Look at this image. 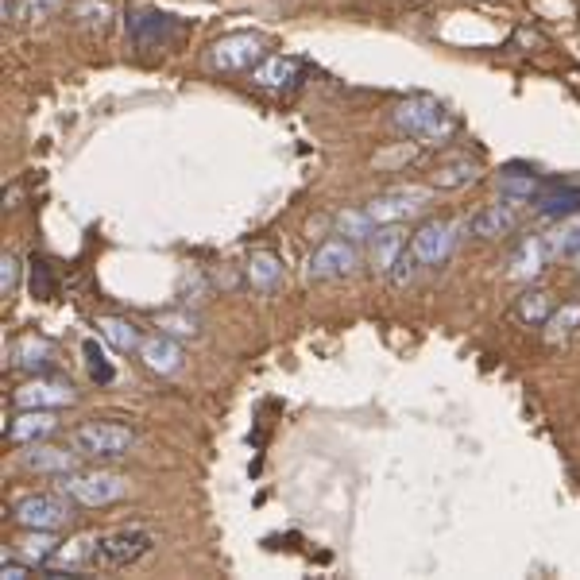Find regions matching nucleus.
Instances as JSON below:
<instances>
[{
    "label": "nucleus",
    "mask_w": 580,
    "mask_h": 580,
    "mask_svg": "<svg viewBox=\"0 0 580 580\" xmlns=\"http://www.w3.org/2000/svg\"><path fill=\"white\" fill-rule=\"evenodd\" d=\"M391 120H395V128L403 136H410V140H418V144L426 147H441L457 136V116L449 113L437 97H430V93H414V97L399 101Z\"/></svg>",
    "instance_id": "nucleus-1"
},
{
    "label": "nucleus",
    "mask_w": 580,
    "mask_h": 580,
    "mask_svg": "<svg viewBox=\"0 0 580 580\" xmlns=\"http://www.w3.org/2000/svg\"><path fill=\"white\" fill-rule=\"evenodd\" d=\"M151 546H155V534L147 526H124V530H113V534H101L97 538L93 565L97 569H124V565L147 557Z\"/></svg>",
    "instance_id": "nucleus-2"
},
{
    "label": "nucleus",
    "mask_w": 580,
    "mask_h": 580,
    "mask_svg": "<svg viewBox=\"0 0 580 580\" xmlns=\"http://www.w3.org/2000/svg\"><path fill=\"white\" fill-rule=\"evenodd\" d=\"M124 31H128L136 51H167V47L178 43V35L186 28L174 16L159 12V8H132L128 20H124Z\"/></svg>",
    "instance_id": "nucleus-3"
},
{
    "label": "nucleus",
    "mask_w": 580,
    "mask_h": 580,
    "mask_svg": "<svg viewBox=\"0 0 580 580\" xmlns=\"http://www.w3.org/2000/svg\"><path fill=\"white\" fill-rule=\"evenodd\" d=\"M74 449L82 457H97V461H116L136 445V430L120 426V422H86L74 430Z\"/></svg>",
    "instance_id": "nucleus-4"
},
{
    "label": "nucleus",
    "mask_w": 580,
    "mask_h": 580,
    "mask_svg": "<svg viewBox=\"0 0 580 580\" xmlns=\"http://www.w3.org/2000/svg\"><path fill=\"white\" fill-rule=\"evenodd\" d=\"M62 492L82 507H109L128 492V480L116 476V472H66Z\"/></svg>",
    "instance_id": "nucleus-5"
},
{
    "label": "nucleus",
    "mask_w": 580,
    "mask_h": 580,
    "mask_svg": "<svg viewBox=\"0 0 580 580\" xmlns=\"http://www.w3.org/2000/svg\"><path fill=\"white\" fill-rule=\"evenodd\" d=\"M263 58H267L263 55V39L260 35H248V31L225 35V39H217V43L209 47V66H213V70H225V74L256 70Z\"/></svg>",
    "instance_id": "nucleus-6"
},
{
    "label": "nucleus",
    "mask_w": 580,
    "mask_h": 580,
    "mask_svg": "<svg viewBox=\"0 0 580 580\" xmlns=\"http://www.w3.org/2000/svg\"><path fill=\"white\" fill-rule=\"evenodd\" d=\"M70 503H66V492L55 495V492H35V495H24L16 503V522L28 526V530H58L70 522Z\"/></svg>",
    "instance_id": "nucleus-7"
},
{
    "label": "nucleus",
    "mask_w": 580,
    "mask_h": 580,
    "mask_svg": "<svg viewBox=\"0 0 580 580\" xmlns=\"http://www.w3.org/2000/svg\"><path fill=\"white\" fill-rule=\"evenodd\" d=\"M457 229L461 225H453V221H426L410 236V256L418 263H426V267L445 263L453 256V248H457Z\"/></svg>",
    "instance_id": "nucleus-8"
},
{
    "label": "nucleus",
    "mask_w": 580,
    "mask_h": 580,
    "mask_svg": "<svg viewBox=\"0 0 580 580\" xmlns=\"http://www.w3.org/2000/svg\"><path fill=\"white\" fill-rule=\"evenodd\" d=\"M430 205V190H422V186H403V190H395V194H383L376 202H368V217L376 221V225H399L406 217H418L422 209Z\"/></svg>",
    "instance_id": "nucleus-9"
},
{
    "label": "nucleus",
    "mask_w": 580,
    "mask_h": 580,
    "mask_svg": "<svg viewBox=\"0 0 580 580\" xmlns=\"http://www.w3.org/2000/svg\"><path fill=\"white\" fill-rule=\"evenodd\" d=\"M360 263L356 256V248H352V240H325L318 252L310 256L306 263V275L310 279H341V275H352V267Z\"/></svg>",
    "instance_id": "nucleus-10"
},
{
    "label": "nucleus",
    "mask_w": 580,
    "mask_h": 580,
    "mask_svg": "<svg viewBox=\"0 0 580 580\" xmlns=\"http://www.w3.org/2000/svg\"><path fill=\"white\" fill-rule=\"evenodd\" d=\"M74 403V387L70 383H62V379H39L35 383H24L20 391H16V406L20 410H58V406H70Z\"/></svg>",
    "instance_id": "nucleus-11"
},
{
    "label": "nucleus",
    "mask_w": 580,
    "mask_h": 580,
    "mask_svg": "<svg viewBox=\"0 0 580 580\" xmlns=\"http://www.w3.org/2000/svg\"><path fill=\"white\" fill-rule=\"evenodd\" d=\"M58 360L55 345L47 341V337H20L16 345H12V364L20 368V372H31V376H43V372H51Z\"/></svg>",
    "instance_id": "nucleus-12"
},
{
    "label": "nucleus",
    "mask_w": 580,
    "mask_h": 580,
    "mask_svg": "<svg viewBox=\"0 0 580 580\" xmlns=\"http://www.w3.org/2000/svg\"><path fill=\"white\" fill-rule=\"evenodd\" d=\"M472 236H480V240H499V236H511V232L519 229V209L515 202H503V205H488V209H480L476 217H472Z\"/></svg>",
    "instance_id": "nucleus-13"
},
{
    "label": "nucleus",
    "mask_w": 580,
    "mask_h": 580,
    "mask_svg": "<svg viewBox=\"0 0 580 580\" xmlns=\"http://www.w3.org/2000/svg\"><path fill=\"white\" fill-rule=\"evenodd\" d=\"M58 430L55 414L51 410H20L16 414V422L8 426V441H16V445H35V441H43V437H51Z\"/></svg>",
    "instance_id": "nucleus-14"
},
{
    "label": "nucleus",
    "mask_w": 580,
    "mask_h": 580,
    "mask_svg": "<svg viewBox=\"0 0 580 580\" xmlns=\"http://www.w3.org/2000/svg\"><path fill=\"white\" fill-rule=\"evenodd\" d=\"M534 213L538 217H573L580 213V186H561V182H550V186H542L538 190V198H534Z\"/></svg>",
    "instance_id": "nucleus-15"
},
{
    "label": "nucleus",
    "mask_w": 580,
    "mask_h": 580,
    "mask_svg": "<svg viewBox=\"0 0 580 580\" xmlns=\"http://www.w3.org/2000/svg\"><path fill=\"white\" fill-rule=\"evenodd\" d=\"M302 78V62L290 55H271L263 58L260 66L252 70V82L260 89H290Z\"/></svg>",
    "instance_id": "nucleus-16"
},
{
    "label": "nucleus",
    "mask_w": 580,
    "mask_h": 580,
    "mask_svg": "<svg viewBox=\"0 0 580 580\" xmlns=\"http://www.w3.org/2000/svg\"><path fill=\"white\" fill-rule=\"evenodd\" d=\"M495 190L507 198V202H534L538 190H542V178L530 171V167H503L495 174Z\"/></svg>",
    "instance_id": "nucleus-17"
},
{
    "label": "nucleus",
    "mask_w": 580,
    "mask_h": 580,
    "mask_svg": "<svg viewBox=\"0 0 580 580\" xmlns=\"http://www.w3.org/2000/svg\"><path fill=\"white\" fill-rule=\"evenodd\" d=\"M140 360L155 376H174L182 368V348L174 345L171 337H147L140 345Z\"/></svg>",
    "instance_id": "nucleus-18"
},
{
    "label": "nucleus",
    "mask_w": 580,
    "mask_h": 580,
    "mask_svg": "<svg viewBox=\"0 0 580 580\" xmlns=\"http://www.w3.org/2000/svg\"><path fill=\"white\" fill-rule=\"evenodd\" d=\"M82 453H66V449H51V445H31L28 453H24V468L31 472H39V476H66V472H74V464H78Z\"/></svg>",
    "instance_id": "nucleus-19"
},
{
    "label": "nucleus",
    "mask_w": 580,
    "mask_h": 580,
    "mask_svg": "<svg viewBox=\"0 0 580 580\" xmlns=\"http://www.w3.org/2000/svg\"><path fill=\"white\" fill-rule=\"evenodd\" d=\"M406 252V240L399 225H383V229L372 232V263H376L379 271H391V267H399Z\"/></svg>",
    "instance_id": "nucleus-20"
},
{
    "label": "nucleus",
    "mask_w": 580,
    "mask_h": 580,
    "mask_svg": "<svg viewBox=\"0 0 580 580\" xmlns=\"http://www.w3.org/2000/svg\"><path fill=\"white\" fill-rule=\"evenodd\" d=\"M542 263H546V240H538V236L522 240L519 248H515V256H511V279H519V283L538 279Z\"/></svg>",
    "instance_id": "nucleus-21"
},
{
    "label": "nucleus",
    "mask_w": 580,
    "mask_h": 580,
    "mask_svg": "<svg viewBox=\"0 0 580 580\" xmlns=\"http://www.w3.org/2000/svg\"><path fill=\"white\" fill-rule=\"evenodd\" d=\"M546 252H550V256H565V260H577L580 256V213L561 217V225L546 236Z\"/></svg>",
    "instance_id": "nucleus-22"
},
{
    "label": "nucleus",
    "mask_w": 580,
    "mask_h": 580,
    "mask_svg": "<svg viewBox=\"0 0 580 580\" xmlns=\"http://www.w3.org/2000/svg\"><path fill=\"white\" fill-rule=\"evenodd\" d=\"M248 279H252V287L275 290L279 287V279H283V260H279L275 252H267V248L252 252V256H248Z\"/></svg>",
    "instance_id": "nucleus-23"
},
{
    "label": "nucleus",
    "mask_w": 580,
    "mask_h": 580,
    "mask_svg": "<svg viewBox=\"0 0 580 580\" xmlns=\"http://www.w3.org/2000/svg\"><path fill=\"white\" fill-rule=\"evenodd\" d=\"M97 329H101V337H105L113 348H120V352H132V348L144 345V333L124 318H101L97 321Z\"/></svg>",
    "instance_id": "nucleus-24"
},
{
    "label": "nucleus",
    "mask_w": 580,
    "mask_h": 580,
    "mask_svg": "<svg viewBox=\"0 0 580 580\" xmlns=\"http://www.w3.org/2000/svg\"><path fill=\"white\" fill-rule=\"evenodd\" d=\"M553 314V298L546 290H526L519 302H515V318L522 325H546Z\"/></svg>",
    "instance_id": "nucleus-25"
},
{
    "label": "nucleus",
    "mask_w": 580,
    "mask_h": 580,
    "mask_svg": "<svg viewBox=\"0 0 580 580\" xmlns=\"http://www.w3.org/2000/svg\"><path fill=\"white\" fill-rule=\"evenodd\" d=\"M70 16H74L82 28L105 31L109 28V20H113V8H109L105 0H74V4H70Z\"/></svg>",
    "instance_id": "nucleus-26"
},
{
    "label": "nucleus",
    "mask_w": 580,
    "mask_h": 580,
    "mask_svg": "<svg viewBox=\"0 0 580 580\" xmlns=\"http://www.w3.org/2000/svg\"><path fill=\"white\" fill-rule=\"evenodd\" d=\"M376 229L379 225L368 217V209H345V213H337V232L345 240H372Z\"/></svg>",
    "instance_id": "nucleus-27"
},
{
    "label": "nucleus",
    "mask_w": 580,
    "mask_h": 580,
    "mask_svg": "<svg viewBox=\"0 0 580 580\" xmlns=\"http://www.w3.org/2000/svg\"><path fill=\"white\" fill-rule=\"evenodd\" d=\"M20 553H24V561H35V565H51V557L58 553V542L51 538V530H35L31 538L20 542Z\"/></svg>",
    "instance_id": "nucleus-28"
},
{
    "label": "nucleus",
    "mask_w": 580,
    "mask_h": 580,
    "mask_svg": "<svg viewBox=\"0 0 580 580\" xmlns=\"http://www.w3.org/2000/svg\"><path fill=\"white\" fill-rule=\"evenodd\" d=\"M580 325V302H569V306H561V310H553L550 321H546V341H565L573 329Z\"/></svg>",
    "instance_id": "nucleus-29"
},
{
    "label": "nucleus",
    "mask_w": 580,
    "mask_h": 580,
    "mask_svg": "<svg viewBox=\"0 0 580 580\" xmlns=\"http://www.w3.org/2000/svg\"><path fill=\"white\" fill-rule=\"evenodd\" d=\"M476 174H480V167L468 163V159H461V163L441 167V171L434 174V186L437 190H461V186H468V182H476Z\"/></svg>",
    "instance_id": "nucleus-30"
},
{
    "label": "nucleus",
    "mask_w": 580,
    "mask_h": 580,
    "mask_svg": "<svg viewBox=\"0 0 580 580\" xmlns=\"http://www.w3.org/2000/svg\"><path fill=\"white\" fill-rule=\"evenodd\" d=\"M55 275H51V267L47 260H31V294L39 298V302H51L55 298Z\"/></svg>",
    "instance_id": "nucleus-31"
},
{
    "label": "nucleus",
    "mask_w": 580,
    "mask_h": 580,
    "mask_svg": "<svg viewBox=\"0 0 580 580\" xmlns=\"http://www.w3.org/2000/svg\"><path fill=\"white\" fill-rule=\"evenodd\" d=\"M58 8H62V0H20V20H28V24H47Z\"/></svg>",
    "instance_id": "nucleus-32"
},
{
    "label": "nucleus",
    "mask_w": 580,
    "mask_h": 580,
    "mask_svg": "<svg viewBox=\"0 0 580 580\" xmlns=\"http://www.w3.org/2000/svg\"><path fill=\"white\" fill-rule=\"evenodd\" d=\"M82 352H86L89 376H93V379H101V383H109V379H113V364L105 360V352H101V348L93 345V341H86V348H82Z\"/></svg>",
    "instance_id": "nucleus-33"
},
{
    "label": "nucleus",
    "mask_w": 580,
    "mask_h": 580,
    "mask_svg": "<svg viewBox=\"0 0 580 580\" xmlns=\"http://www.w3.org/2000/svg\"><path fill=\"white\" fill-rule=\"evenodd\" d=\"M159 329H167L174 337H198V321L186 318V314H163L159 318Z\"/></svg>",
    "instance_id": "nucleus-34"
},
{
    "label": "nucleus",
    "mask_w": 580,
    "mask_h": 580,
    "mask_svg": "<svg viewBox=\"0 0 580 580\" xmlns=\"http://www.w3.org/2000/svg\"><path fill=\"white\" fill-rule=\"evenodd\" d=\"M16 283H20V260H16V256H4V260H0V290L12 294Z\"/></svg>",
    "instance_id": "nucleus-35"
},
{
    "label": "nucleus",
    "mask_w": 580,
    "mask_h": 580,
    "mask_svg": "<svg viewBox=\"0 0 580 580\" xmlns=\"http://www.w3.org/2000/svg\"><path fill=\"white\" fill-rule=\"evenodd\" d=\"M28 573H31L28 561H0V577L4 580H20V577H28Z\"/></svg>",
    "instance_id": "nucleus-36"
},
{
    "label": "nucleus",
    "mask_w": 580,
    "mask_h": 580,
    "mask_svg": "<svg viewBox=\"0 0 580 580\" xmlns=\"http://www.w3.org/2000/svg\"><path fill=\"white\" fill-rule=\"evenodd\" d=\"M0 12H4L8 24H16L20 20V0H0Z\"/></svg>",
    "instance_id": "nucleus-37"
},
{
    "label": "nucleus",
    "mask_w": 580,
    "mask_h": 580,
    "mask_svg": "<svg viewBox=\"0 0 580 580\" xmlns=\"http://www.w3.org/2000/svg\"><path fill=\"white\" fill-rule=\"evenodd\" d=\"M577 271H580V256H577Z\"/></svg>",
    "instance_id": "nucleus-38"
}]
</instances>
